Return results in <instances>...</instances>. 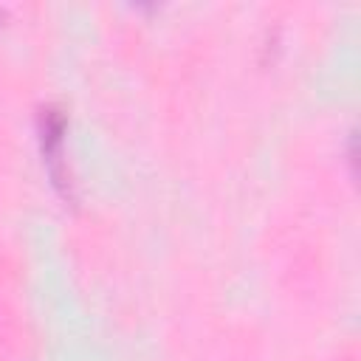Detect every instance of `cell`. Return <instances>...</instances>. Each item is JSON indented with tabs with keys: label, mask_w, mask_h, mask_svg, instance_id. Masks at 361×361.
<instances>
[{
	"label": "cell",
	"mask_w": 361,
	"mask_h": 361,
	"mask_svg": "<svg viewBox=\"0 0 361 361\" xmlns=\"http://www.w3.org/2000/svg\"><path fill=\"white\" fill-rule=\"evenodd\" d=\"M62 135H65V113L59 107H45L39 116V141H42V161L51 175L54 189L65 200H76L73 195V180L65 164V149H62Z\"/></svg>",
	"instance_id": "cell-1"
}]
</instances>
